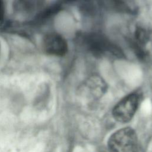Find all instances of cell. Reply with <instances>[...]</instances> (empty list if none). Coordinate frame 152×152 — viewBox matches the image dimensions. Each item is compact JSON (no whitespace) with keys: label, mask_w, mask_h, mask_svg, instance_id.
I'll return each instance as SVG.
<instances>
[{"label":"cell","mask_w":152,"mask_h":152,"mask_svg":"<svg viewBox=\"0 0 152 152\" xmlns=\"http://www.w3.org/2000/svg\"><path fill=\"white\" fill-rule=\"evenodd\" d=\"M4 5L2 0H0V24L4 21Z\"/></svg>","instance_id":"5b68a950"},{"label":"cell","mask_w":152,"mask_h":152,"mask_svg":"<svg viewBox=\"0 0 152 152\" xmlns=\"http://www.w3.org/2000/svg\"><path fill=\"white\" fill-rule=\"evenodd\" d=\"M108 145L112 152H138V140L135 131L124 128L114 132L109 138Z\"/></svg>","instance_id":"6da1fadb"},{"label":"cell","mask_w":152,"mask_h":152,"mask_svg":"<svg viewBox=\"0 0 152 152\" xmlns=\"http://www.w3.org/2000/svg\"><path fill=\"white\" fill-rule=\"evenodd\" d=\"M83 45L93 54L96 55H105L108 53L116 55L119 52L117 49L103 36L91 33L83 37Z\"/></svg>","instance_id":"3957f363"},{"label":"cell","mask_w":152,"mask_h":152,"mask_svg":"<svg viewBox=\"0 0 152 152\" xmlns=\"http://www.w3.org/2000/svg\"><path fill=\"white\" fill-rule=\"evenodd\" d=\"M140 102V96L133 93L122 99L113 109L114 118L120 122H126L130 121L134 115Z\"/></svg>","instance_id":"7a4b0ae2"},{"label":"cell","mask_w":152,"mask_h":152,"mask_svg":"<svg viewBox=\"0 0 152 152\" xmlns=\"http://www.w3.org/2000/svg\"><path fill=\"white\" fill-rule=\"evenodd\" d=\"M43 47L46 53L55 56H63L68 51L65 39L56 33H50L44 37Z\"/></svg>","instance_id":"277c9868"}]
</instances>
